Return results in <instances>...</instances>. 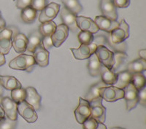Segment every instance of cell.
Returning <instances> with one entry per match:
<instances>
[{"label":"cell","mask_w":146,"mask_h":129,"mask_svg":"<svg viewBox=\"0 0 146 129\" xmlns=\"http://www.w3.org/2000/svg\"><path fill=\"white\" fill-rule=\"evenodd\" d=\"M56 24L53 21L42 23L39 26V31L42 36H51L56 28Z\"/></svg>","instance_id":"cell-27"},{"label":"cell","mask_w":146,"mask_h":129,"mask_svg":"<svg viewBox=\"0 0 146 129\" xmlns=\"http://www.w3.org/2000/svg\"><path fill=\"white\" fill-rule=\"evenodd\" d=\"M100 76L102 77V81L108 85H112L117 80V73L112 69H109L102 64L100 70Z\"/></svg>","instance_id":"cell-21"},{"label":"cell","mask_w":146,"mask_h":129,"mask_svg":"<svg viewBox=\"0 0 146 129\" xmlns=\"http://www.w3.org/2000/svg\"><path fill=\"white\" fill-rule=\"evenodd\" d=\"M94 22L99 29L102 30L108 33H111L115 28L118 26L119 24L116 20H112L102 15L96 16L94 19Z\"/></svg>","instance_id":"cell-13"},{"label":"cell","mask_w":146,"mask_h":129,"mask_svg":"<svg viewBox=\"0 0 146 129\" xmlns=\"http://www.w3.org/2000/svg\"><path fill=\"white\" fill-rule=\"evenodd\" d=\"M16 7L18 9H23L27 6H29L31 0H16Z\"/></svg>","instance_id":"cell-44"},{"label":"cell","mask_w":146,"mask_h":129,"mask_svg":"<svg viewBox=\"0 0 146 129\" xmlns=\"http://www.w3.org/2000/svg\"><path fill=\"white\" fill-rule=\"evenodd\" d=\"M93 44H95L97 46H105L108 43V39L104 35H97L94 37V40L92 42Z\"/></svg>","instance_id":"cell-40"},{"label":"cell","mask_w":146,"mask_h":129,"mask_svg":"<svg viewBox=\"0 0 146 129\" xmlns=\"http://www.w3.org/2000/svg\"><path fill=\"white\" fill-rule=\"evenodd\" d=\"M95 54L100 63L109 69H112L114 65V53L106 46H97Z\"/></svg>","instance_id":"cell-5"},{"label":"cell","mask_w":146,"mask_h":129,"mask_svg":"<svg viewBox=\"0 0 146 129\" xmlns=\"http://www.w3.org/2000/svg\"><path fill=\"white\" fill-rule=\"evenodd\" d=\"M102 64L99 61L95 53L92 54L88 58V62L87 67H88V72L91 77H98L100 75V70H101Z\"/></svg>","instance_id":"cell-20"},{"label":"cell","mask_w":146,"mask_h":129,"mask_svg":"<svg viewBox=\"0 0 146 129\" xmlns=\"http://www.w3.org/2000/svg\"><path fill=\"white\" fill-rule=\"evenodd\" d=\"M2 93H3V87H2L1 83H0V96H2Z\"/></svg>","instance_id":"cell-50"},{"label":"cell","mask_w":146,"mask_h":129,"mask_svg":"<svg viewBox=\"0 0 146 129\" xmlns=\"http://www.w3.org/2000/svg\"><path fill=\"white\" fill-rule=\"evenodd\" d=\"M5 62H6V61H5V55L2 54V53H0V66H3L5 64Z\"/></svg>","instance_id":"cell-47"},{"label":"cell","mask_w":146,"mask_h":129,"mask_svg":"<svg viewBox=\"0 0 146 129\" xmlns=\"http://www.w3.org/2000/svg\"><path fill=\"white\" fill-rule=\"evenodd\" d=\"M96 129H107L106 126H105L104 123H101V122H99L97 128Z\"/></svg>","instance_id":"cell-49"},{"label":"cell","mask_w":146,"mask_h":129,"mask_svg":"<svg viewBox=\"0 0 146 129\" xmlns=\"http://www.w3.org/2000/svg\"><path fill=\"white\" fill-rule=\"evenodd\" d=\"M107 44H108L110 47H111V48L114 50V52H126V49H127V45L123 42L120 43V44H113L111 42L108 40Z\"/></svg>","instance_id":"cell-37"},{"label":"cell","mask_w":146,"mask_h":129,"mask_svg":"<svg viewBox=\"0 0 146 129\" xmlns=\"http://www.w3.org/2000/svg\"><path fill=\"white\" fill-rule=\"evenodd\" d=\"M42 45L43 46V48L46 50L50 49L53 46V42L51 40V36H42Z\"/></svg>","instance_id":"cell-42"},{"label":"cell","mask_w":146,"mask_h":129,"mask_svg":"<svg viewBox=\"0 0 146 129\" xmlns=\"http://www.w3.org/2000/svg\"><path fill=\"white\" fill-rule=\"evenodd\" d=\"M75 21L78 28H80L81 31L89 32L94 34L98 32L100 30L95 22L90 18H86L84 16H76Z\"/></svg>","instance_id":"cell-15"},{"label":"cell","mask_w":146,"mask_h":129,"mask_svg":"<svg viewBox=\"0 0 146 129\" xmlns=\"http://www.w3.org/2000/svg\"><path fill=\"white\" fill-rule=\"evenodd\" d=\"M36 64L33 56L27 54H21L20 56L15 57L9 64L10 68L16 70H21L30 72L35 67Z\"/></svg>","instance_id":"cell-1"},{"label":"cell","mask_w":146,"mask_h":129,"mask_svg":"<svg viewBox=\"0 0 146 129\" xmlns=\"http://www.w3.org/2000/svg\"><path fill=\"white\" fill-rule=\"evenodd\" d=\"M131 73L127 70L121 71L117 74V80L113 84V86L120 89H123L125 87L131 83Z\"/></svg>","instance_id":"cell-22"},{"label":"cell","mask_w":146,"mask_h":129,"mask_svg":"<svg viewBox=\"0 0 146 129\" xmlns=\"http://www.w3.org/2000/svg\"><path fill=\"white\" fill-rule=\"evenodd\" d=\"M28 39L23 34H17L12 40V46L15 52L21 54L25 53L27 48Z\"/></svg>","instance_id":"cell-19"},{"label":"cell","mask_w":146,"mask_h":129,"mask_svg":"<svg viewBox=\"0 0 146 129\" xmlns=\"http://www.w3.org/2000/svg\"><path fill=\"white\" fill-rule=\"evenodd\" d=\"M127 58L128 56L125 52H114V65L112 70L115 72V71L126 62Z\"/></svg>","instance_id":"cell-31"},{"label":"cell","mask_w":146,"mask_h":129,"mask_svg":"<svg viewBox=\"0 0 146 129\" xmlns=\"http://www.w3.org/2000/svg\"><path fill=\"white\" fill-rule=\"evenodd\" d=\"M108 86V85L105 84V83H103L102 81H100L98 83H96V84L91 85L89 88V91H88V93L86 96V100H87L88 101H90L91 100H92L94 98L98 97L100 96L99 94V91L102 88H104V87H107Z\"/></svg>","instance_id":"cell-30"},{"label":"cell","mask_w":146,"mask_h":129,"mask_svg":"<svg viewBox=\"0 0 146 129\" xmlns=\"http://www.w3.org/2000/svg\"><path fill=\"white\" fill-rule=\"evenodd\" d=\"M75 116L77 122L79 124H83V122L91 116V107L89 101L80 98L79 104L75 110Z\"/></svg>","instance_id":"cell-8"},{"label":"cell","mask_w":146,"mask_h":129,"mask_svg":"<svg viewBox=\"0 0 146 129\" xmlns=\"http://www.w3.org/2000/svg\"><path fill=\"white\" fill-rule=\"evenodd\" d=\"M60 13H61V18H62L64 24L68 27L69 30L72 31V32H77V31L79 29L77 26L76 21H75L77 15H74L72 13L69 11L64 7H62Z\"/></svg>","instance_id":"cell-16"},{"label":"cell","mask_w":146,"mask_h":129,"mask_svg":"<svg viewBox=\"0 0 146 129\" xmlns=\"http://www.w3.org/2000/svg\"><path fill=\"white\" fill-rule=\"evenodd\" d=\"M123 90L124 91L123 99L126 101V109L129 112L136 107L138 104V91L131 83H129Z\"/></svg>","instance_id":"cell-7"},{"label":"cell","mask_w":146,"mask_h":129,"mask_svg":"<svg viewBox=\"0 0 146 129\" xmlns=\"http://www.w3.org/2000/svg\"><path fill=\"white\" fill-rule=\"evenodd\" d=\"M0 83L3 88L9 90V91L21 88V84L20 82L13 76H1L0 75Z\"/></svg>","instance_id":"cell-23"},{"label":"cell","mask_w":146,"mask_h":129,"mask_svg":"<svg viewBox=\"0 0 146 129\" xmlns=\"http://www.w3.org/2000/svg\"><path fill=\"white\" fill-rule=\"evenodd\" d=\"M98 123L99 122L90 116L88 119H86L83 122L82 125H83V129H96L98 126Z\"/></svg>","instance_id":"cell-38"},{"label":"cell","mask_w":146,"mask_h":129,"mask_svg":"<svg viewBox=\"0 0 146 129\" xmlns=\"http://www.w3.org/2000/svg\"><path fill=\"white\" fill-rule=\"evenodd\" d=\"M101 96L94 98L89 101L91 107V117L98 122L104 123L106 119V108L102 105Z\"/></svg>","instance_id":"cell-2"},{"label":"cell","mask_w":146,"mask_h":129,"mask_svg":"<svg viewBox=\"0 0 146 129\" xmlns=\"http://www.w3.org/2000/svg\"><path fill=\"white\" fill-rule=\"evenodd\" d=\"M5 116L12 120H17L18 118V109L17 105L13 100L9 97H4L1 100V104Z\"/></svg>","instance_id":"cell-9"},{"label":"cell","mask_w":146,"mask_h":129,"mask_svg":"<svg viewBox=\"0 0 146 129\" xmlns=\"http://www.w3.org/2000/svg\"><path fill=\"white\" fill-rule=\"evenodd\" d=\"M97 45L91 43L90 45H80L78 48H70L73 56L78 60H84L89 58L95 53Z\"/></svg>","instance_id":"cell-10"},{"label":"cell","mask_w":146,"mask_h":129,"mask_svg":"<svg viewBox=\"0 0 146 129\" xmlns=\"http://www.w3.org/2000/svg\"><path fill=\"white\" fill-rule=\"evenodd\" d=\"M68 27L64 25V23L57 26L56 28L51 35V40L53 46L56 48H59L62 43L66 40L69 35Z\"/></svg>","instance_id":"cell-12"},{"label":"cell","mask_w":146,"mask_h":129,"mask_svg":"<svg viewBox=\"0 0 146 129\" xmlns=\"http://www.w3.org/2000/svg\"><path fill=\"white\" fill-rule=\"evenodd\" d=\"M48 5V0H31L30 5L36 11H40L43 10Z\"/></svg>","instance_id":"cell-36"},{"label":"cell","mask_w":146,"mask_h":129,"mask_svg":"<svg viewBox=\"0 0 146 129\" xmlns=\"http://www.w3.org/2000/svg\"><path fill=\"white\" fill-rule=\"evenodd\" d=\"M113 4L118 8H126L130 5V0H113Z\"/></svg>","instance_id":"cell-43"},{"label":"cell","mask_w":146,"mask_h":129,"mask_svg":"<svg viewBox=\"0 0 146 129\" xmlns=\"http://www.w3.org/2000/svg\"><path fill=\"white\" fill-rule=\"evenodd\" d=\"M11 99L13 100L15 103L21 102L25 101L26 99V90L23 88H15V89L11 91Z\"/></svg>","instance_id":"cell-33"},{"label":"cell","mask_w":146,"mask_h":129,"mask_svg":"<svg viewBox=\"0 0 146 129\" xmlns=\"http://www.w3.org/2000/svg\"><path fill=\"white\" fill-rule=\"evenodd\" d=\"M131 83L137 91L141 90L146 85V79L142 72L132 73L131 74Z\"/></svg>","instance_id":"cell-28"},{"label":"cell","mask_w":146,"mask_h":129,"mask_svg":"<svg viewBox=\"0 0 146 129\" xmlns=\"http://www.w3.org/2000/svg\"><path fill=\"white\" fill-rule=\"evenodd\" d=\"M110 129H125L123 128H121V127H113V128H110Z\"/></svg>","instance_id":"cell-51"},{"label":"cell","mask_w":146,"mask_h":129,"mask_svg":"<svg viewBox=\"0 0 146 129\" xmlns=\"http://www.w3.org/2000/svg\"><path fill=\"white\" fill-rule=\"evenodd\" d=\"M138 54H139L140 58H143V59L145 60L146 61V50L145 49H142V50H139V52H138Z\"/></svg>","instance_id":"cell-45"},{"label":"cell","mask_w":146,"mask_h":129,"mask_svg":"<svg viewBox=\"0 0 146 129\" xmlns=\"http://www.w3.org/2000/svg\"><path fill=\"white\" fill-rule=\"evenodd\" d=\"M5 25H6V23H5V21L4 20V18H2V14H1V12H0V29L5 28Z\"/></svg>","instance_id":"cell-46"},{"label":"cell","mask_w":146,"mask_h":129,"mask_svg":"<svg viewBox=\"0 0 146 129\" xmlns=\"http://www.w3.org/2000/svg\"><path fill=\"white\" fill-rule=\"evenodd\" d=\"M100 9L102 16L112 20H116L118 18L116 7L113 4V0H100Z\"/></svg>","instance_id":"cell-14"},{"label":"cell","mask_w":146,"mask_h":129,"mask_svg":"<svg viewBox=\"0 0 146 129\" xmlns=\"http://www.w3.org/2000/svg\"><path fill=\"white\" fill-rule=\"evenodd\" d=\"M15 34L13 33V30L9 28H3L0 29V39L7 38L12 39L14 37Z\"/></svg>","instance_id":"cell-39"},{"label":"cell","mask_w":146,"mask_h":129,"mask_svg":"<svg viewBox=\"0 0 146 129\" xmlns=\"http://www.w3.org/2000/svg\"><path fill=\"white\" fill-rule=\"evenodd\" d=\"M42 37V36L38 31H33L31 32L29 35V37H27L28 44H27V50L30 53H34L36 47L41 44Z\"/></svg>","instance_id":"cell-24"},{"label":"cell","mask_w":146,"mask_h":129,"mask_svg":"<svg viewBox=\"0 0 146 129\" xmlns=\"http://www.w3.org/2000/svg\"><path fill=\"white\" fill-rule=\"evenodd\" d=\"M18 113L29 123H33L37 120V114L32 106L26 101L18 103L17 105Z\"/></svg>","instance_id":"cell-6"},{"label":"cell","mask_w":146,"mask_h":129,"mask_svg":"<svg viewBox=\"0 0 146 129\" xmlns=\"http://www.w3.org/2000/svg\"><path fill=\"white\" fill-rule=\"evenodd\" d=\"M26 99L25 101L31 106L34 107L35 110H39L40 109L41 103V96H40L37 91L33 87H28L26 88Z\"/></svg>","instance_id":"cell-18"},{"label":"cell","mask_w":146,"mask_h":129,"mask_svg":"<svg viewBox=\"0 0 146 129\" xmlns=\"http://www.w3.org/2000/svg\"><path fill=\"white\" fill-rule=\"evenodd\" d=\"M12 48V39H0V53L3 55L8 54Z\"/></svg>","instance_id":"cell-34"},{"label":"cell","mask_w":146,"mask_h":129,"mask_svg":"<svg viewBox=\"0 0 146 129\" xmlns=\"http://www.w3.org/2000/svg\"><path fill=\"white\" fill-rule=\"evenodd\" d=\"M14 1H16V0H14Z\"/></svg>","instance_id":"cell-52"},{"label":"cell","mask_w":146,"mask_h":129,"mask_svg":"<svg viewBox=\"0 0 146 129\" xmlns=\"http://www.w3.org/2000/svg\"><path fill=\"white\" fill-rule=\"evenodd\" d=\"M62 2L65 8L75 15H78L83 10V7L78 0H62Z\"/></svg>","instance_id":"cell-29"},{"label":"cell","mask_w":146,"mask_h":129,"mask_svg":"<svg viewBox=\"0 0 146 129\" xmlns=\"http://www.w3.org/2000/svg\"><path fill=\"white\" fill-rule=\"evenodd\" d=\"M5 117V112H4V110H3V109H2V106L0 105V122L2 121V120Z\"/></svg>","instance_id":"cell-48"},{"label":"cell","mask_w":146,"mask_h":129,"mask_svg":"<svg viewBox=\"0 0 146 129\" xmlns=\"http://www.w3.org/2000/svg\"><path fill=\"white\" fill-rule=\"evenodd\" d=\"M59 10L60 5L58 4L54 3V2L48 4L40 13L39 21L41 23L53 21L57 16Z\"/></svg>","instance_id":"cell-11"},{"label":"cell","mask_w":146,"mask_h":129,"mask_svg":"<svg viewBox=\"0 0 146 129\" xmlns=\"http://www.w3.org/2000/svg\"><path fill=\"white\" fill-rule=\"evenodd\" d=\"M129 36V26L124 19H121L118 26L111 32L110 40L113 44H120Z\"/></svg>","instance_id":"cell-3"},{"label":"cell","mask_w":146,"mask_h":129,"mask_svg":"<svg viewBox=\"0 0 146 129\" xmlns=\"http://www.w3.org/2000/svg\"><path fill=\"white\" fill-rule=\"evenodd\" d=\"M99 94L102 99L106 101L114 102L117 100L123 99L124 96V91L123 89H120L115 86L110 85L102 88L99 91Z\"/></svg>","instance_id":"cell-4"},{"label":"cell","mask_w":146,"mask_h":129,"mask_svg":"<svg viewBox=\"0 0 146 129\" xmlns=\"http://www.w3.org/2000/svg\"><path fill=\"white\" fill-rule=\"evenodd\" d=\"M18 121L12 120L5 116L0 122V129H15Z\"/></svg>","instance_id":"cell-35"},{"label":"cell","mask_w":146,"mask_h":129,"mask_svg":"<svg viewBox=\"0 0 146 129\" xmlns=\"http://www.w3.org/2000/svg\"><path fill=\"white\" fill-rule=\"evenodd\" d=\"M33 53L36 64L41 67L48 66L49 64V52L43 48L42 43L36 47Z\"/></svg>","instance_id":"cell-17"},{"label":"cell","mask_w":146,"mask_h":129,"mask_svg":"<svg viewBox=\"0 0 146 129\" xmlns=\"http://www.w3.org/2000/svg\"><path fill=\"white\" fill-rule=\"evenodd\" d=\"M36 13L37 11L35 10L31 5L27 6L25 8L22 9L21 15L22 21L27 24L34 23L36 20Z\"/></svg>","instance_id":"cell-25"},{"label":"cell","mask_w":146,"mask_h":129,"mask_svg":"<svg viewBox=\"0 0 146 129\" xmlns=\"http://www.w3.org/2000/svg\"><path fill=\"white\" fill-rule=\"evenodd\" d=\"M127 71L130 73L143 72L146 70V61L143 58H139L131 61L127 65Z\"/></svg>","instance_id":"cell-26"},{"label":"cell","mask_w":146,"mask_h":129,"mask_svg":"<svg viewBox=\"0 0 146 129\" xmlns=\"http://www.w3.org/2000/svg\"><path fill=\"white\" fill-rule=\"evenodd\" d=\"M138 103L142 106H146V87L138 91Z\"/></svg>","instance_id":"cell-41"},{"label":"cell","mask_w":146,"mask_h":129,"mask_svg":"<svg viewBox=\"0 0 146 129\" xmlns=\"http://www.w3.org/2000/svg\"><path fill=\"white\" fill-rule=\"evenodd\" d=\"M94 34L89 32L80 31L78 34V41L80 42V45H90L94 40Z\"/></svg>","instance_id":"cell-32"}]
</instances>
